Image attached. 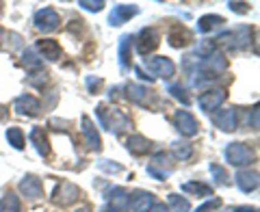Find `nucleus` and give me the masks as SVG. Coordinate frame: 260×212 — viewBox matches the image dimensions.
I'll return each instance as SVG.
<instances>
[{"mask_svg":"<svg viewBox=\"0 0 260 212\" xmlns=\"http://www.w3.org/2000/svg\"><path fill=\"white\" fill-rule=\"evenodd\" d=\"M95 115H98V121H100V126L107 128L109 132H113L115 136L133 128V121H130V117L126 115L124 111L115 109V106H111V109H107V106H98V109H95Z\"/></svg>","mask_w":260,"mask_h":212,"instance_id":"nucleus-1","label":"nucleus"},{"mask_svg":"<svg viewBox=\"0 0 260 212\" xmlns=\"http://www.w3.org/2000/svg\"><path fill=\"white\" fill-rule=\"evenodd\" d=\"M251 37H254V30L249 26H239L234 30H225L219 35V44H225L230 50H243L251 44Z\"/></svg>","mask_w":260,"mask_h":212,"instance_id":"nucleus-2","label":"nucleus"},{"mask_svg":"<svg viewBox=\"0 0 260 212\" xmlns=\"http://www.w3.org/2000/svg\"><path fill=\"white\" fill-rule=\"evenodd\" d=\"M254 158H256V154H254V150L249 148V145H245V143H230L225 148V160L230 162L232 167H247V165H251L254 162Z\"/></svg>","mask_w":260,"mask_h":212,"instance_id":"nucleus-3","label":"nucleus"},{"mask_svg":"<svg viewBox=\"0 0 260 212\" xmlns=\"http://www.w3.org/2000/svg\"><path fill=\"white\" fill-rule=\"evenodd\" d=\"M32 24H35V28L42 30V32H52V30L59 28L61 18H59V13H56L52 7H44V9H39V11L35 13V18H32Z\"/></svg>","mask_w":260,"mask_h":212,"instance_id":"nucleus-4","label":"nucleus"},{"mask_svg":"<svg viewBox=\"0 0 260 212\" xmlns=\"http://www.w3.org/2000/svg\"><path fill=\"white\" fill-rule=\"evenodd\" d=\"M145 67H148L154 76L165 78V80L174 78V74H176V65L172 59H167V56H152V59H145Z\"/></svg>","mask_w":260,"mask_h":212,"instance_id":"nucleus-5","label":"nucleus"},{"mask_svg":"<svg viewBox=\"0 0 260 212\" xmlns=\"http://www.w3.org/2000/svg\"><path fill=\"white\" fill-rule=\"evenodd\" d=\"M80 197V189L76 184H72V182H61V184H56V189L52 193V201L56 203V206H72L76 199Z\"/></svg>","mask_w":260,"mask_h":212,"instance_id":"nucleus-6","label":"nucleus"},{"mask_svg":"<svg viewBox=\"0 0 260 212\" xmlns=\"http://www.w3.org/2000/svg\"><path fill=\"white\" fill-rule=\"evenodd\" d=\"M158 42H160L158 30L148 26V28H143L139 35H137V50H139L141 56H148L158 48Z\"/></svg>","mask_w":260,"mask_h":212,"instance_id":"nucleus-7","label":"nucleus"},{"mask_svg":"<svg viewBox=\"0 0 260 212\" xmlns=\"http://www.w3.org/2000/svg\"><path fill=\"white\" fill-rule=\"evenodd\" d=\"M174 126L182 136H195L200 132L198 119H195L189 111H176L174 113Z\"/></svg>","mask_w":260,"mask_h":212,"instance_id":"nucleus-8","label":"nucleus"},{"mask_svg":"<svg viewBox=\"0 0 260 212\" xmlns=\"http://www.w3.org/2000/svg\"><path fill=\"white\" fill-rule=\"evenodd\" d=\"M225 102V91L223 89H208L198 97V104L204 113H213Z\"/></svg>","mask_w":260,"mask_h":212,"instance_id":"nucleus-9","label":"nucleus"},{"mask_svg":"<svg viewBox=\"0 0 260 212\" xmlns=\"http://www.w3.org/2000/svg\"><path fill=\"white\" fill-rule=\"evenodd\" d=\"M13 109L18 115H26V117H37L39 113H42V104L35 95H20L15 97L13 102Z\"/></svg>","mask_w":260,"mask_h":212,"instance_id":"nucleus-10","label":"nucleus"},{"mask_svg":"<svg viewBox=\"0 0 260 212\" xmlns=\"http://www.w3.org/2000/svg\"><path fill=\"white\" fill-rule=\"evenodd\" d=\"M20 193L24 195V197L32 199V201L42 199L44 197V184H42V180H39L37 175L28 173V175H24L20 180Z\"/></svg>","mask_w":260,"mask_h":212,"instance_id":"nucleus-11","label":"nucleus"},{"mask_svg":"<svg viewBox=\"0 0 260 212\" xmlns=\"http://www.w3.org/2000/svg\"><path fill=\"white\" fill-rule=\"evenodd\" d=\"M152 91H148L143 85H137V83H128L126 85V97L130 102L139 104V106H152L154 104V95H150Z\"/></svg>","mask_w":260,"mask_h":212,"instance_id":"nucleus-12","label":"nucleus"},{"mask_svg":"<svg viewBox=\"0 0 260 212\" xmlns=\"http://www.w3.org/2000/svg\"><path fill=\"white\" fill-rule=\"evenodd\" d=\"M80 126H83V136H85V141L89 145V150L100 152L102 150V138H100V134H98L93 121L89 119L87 115H83V117H80Z\"/></svg>","mask_w":260,"mask_h":212,"instance_id":"nucleus-13","label":"nucleus"},{"mask_svg":"<svg viewBox=\"0 0 260 212\" xmlns=\"http://www.w3.org/2000/svg\"><path fill=\"white\" fill-rule=\"evenodd\" d=\"M137 13H139V7L137 5H117V7H113L109 22H111V26H121L130 18H135Z\"/></svg>","mask_w":260,"mask_h":212,"instance_id":"nucleus-14","label":"nucleus"},{"mask_svg":"<svg viewBox=\"0 0 260 212\" xmlns=\"http://www.w3.org/2000/svg\"><path fill=\"white\" fill-rule=\"evenodd\" d=\"M234 180H237V186L243 193H254L258 189V171L256 169H241Z\"/></svg>","mask_w":260,"mask_h":212,"instance_id":"nucleus-15","label":"nucleus"},{"mask_svg":"<svg viewBox=\"0 0 260 212\" xmlns=\"http://www.w3.org/2000/svg\"><path fill=\"white\" fill-rule=\"evenodd\" d=\"M215 126L221 130V132H234V130L239 128V115H237V111H234V109H228V111L217 113Z\"/></svg>","mask_w":260,"mask_h":212,"instance_id":"nucleus-16","label":"nucleus"},{"mask_svg":"<svg viewBox=\"0 0 260 212\" xmlns=\"http://www.w3.org/2000/svg\"><path fill=\"white\" fill-rule=\"evenodd\" d=\"M35 52H39L48 61H59L61 59V46L54 39H39L35 44Z\"/></svg>","mask_w":260,"mask_h":212,"instance_id":"nucleus-17","label":"nucleus"},{"mask_svg":"<svg viewBox=\"0 0 260 212\" xmlns=\"http://www.w3.org/2000/svg\"><path fill=\"white\" fill-rule=\"evenodd\" d=\"M28 138H30V143L35 145V150H37L39 156H44V158L50 156V141H48L44 128H32Z\"/></svg>","mask_w":260,"mask_h":212,"instance_id":"nucleus-18","label":"nucleus"},{"mask_svg":"<svg viewBox=\"0 0 260 212\" xmlns=\"http://www.w3.org/2000/svg\"><path fill=\"white\" fill-rule=\"evenodd\" d=\"M154 206V195L148 191H135L130 197V208L133 212H148Z\"/></svg>","mask_w":260,"mask_h":212,"instance_id":"nucleus-19","label":"nucleus"},{"mask_svg":"<svg viewBox=\"0 0 260 212\" xmlns=\"http://www.w3.org/2000/svg\"><path fill=\"white\" fill-rule=\"evenodd\" d=\"M150 148H152V143L143 134H133L126 138V150L133 154V156H143V154L150 152Z\"/></svg>","mask_w":260,"mask_h":212,"instance_id":"nucleus-20","label":"nucleus"},{"mask_svg":"<svg viewBox=\"0 0 260 212\" xmlns=\"http://www.w3.org/2000/svg\"><path fill=\"white\" fill-rule=\"evenodd\" d=\"M119 65L121 69H130L133 65V37L121 35L119 39Z\"/></svg>","mask_w":260,"mask_h":212,"instance_id":"nucleus-21","label":"nucleus"},{"mask_svg":"<svg viewBox=\"0 0 260 212\" xmlns=\"http://www.w3.org/2000/svg\"><path fill=\"white\" fill-rule=\"evenodd\" d=\"M167 39H169V46L172 48H184V46H189V42H191V32L178 24V26H174L172 30H169Z\"/></svg>","mask_w":260,"mask_h":212,"instance_id":"nucleus-22","label":"nucleus"},{"mask_svg":"<svg viewBox=\"0 0 260 212\" xmlns=\"http://www.w3.org/2000/svg\"><path fill=\"white\" fill-rule=\"evenodd\" d=\"M109 206H113L117 212H126L130 208V195L126 189H121V186H117V189L111 191V203Z\"/></svg>","mask_w":260,"mask_h":212,"instance_id":"nucleus-23","label":"nucleus"},{"mask_svg":"<svg viewBox=\"0 0 260 212\" xmlns=\"http://www.w3.org/2000/svg\"><path fill=\"white\" fill-rule=\"evenodd\" d=\"M22 65L28 72H42L44 69V63L39 61V56H37V52L32 50V48H26V50L22 52Z\"/></svg>","mask_w":260,"mask_h":212,"instance_id":"nucleus-24","label":"nucleus"},{"mask_svg":"<svg viewBox=\"0 0 260 212\" xmlns=\"http://www.w3.org/2000/svg\"><path fill=\"white\" fill-rule=\"evenodd\" d=\"M180 189L182 193H191V195H198V197H213V189L202 182H184Z\"/></svg>","mask_w":260,"mask_h":212,"instance_id":"nucleus-25","label":"nucleus"},{"mask_svg":"<svg viewBox=\"0 0 260 212\" xmlns=\"http://www.w3.org/2000/svg\"><path fill=\"white\" fill-rule=\"evenodd\" d=\"M219 24H225V20L221 18V15H215V13L202 15L200 22H198V30H200V32H210V30H215Z\"/></svg>","mask_w":260,"mask_h":212,"instance_id":"nucleus-26","label":"nucleus"},{"mask_svg":"<svg viewBox=\"0 0 260 212\" xmlns=\"http://www.w3.org/2000/svg\"><path fill=\"white\" fill-rule=\"evenodd\" d=\"M22 203L20 197L15 193H5L3 199H0V212H20Z\"/></svg>","mask_w":260,"mask_h":212,"instance_id":"nucleus-27","label":"nucleus"},{"mask_svg":"<svg viewBox=\"0 0 260 212\" xmlns=\"http://www.w3.org/2000/svg\"><path fill=\"white\" fill-rule=\"evenodd\" d=\"M7 141H9L11 148L15 150H24V132H22V128H7Z\"/></svg>","mask_w":260,"mask_h":212,"instance_id":"nucleus-28","label":"nucleus"},{"mask_svg":"<svg viewBox=\"0 0 260 212\" xmlns=\"http://www.w3.org/2000/svg\"><path fill=\"white\" fill-rule=\"evenodd\" d=\"M172 152H174V156L178 160H189L193 156V145L186 143V141H178V143H174Z\"/></svg>","mask_w":260,"mask_h":212,"instance_id":"nucleus-29","label":"nucleus"},{"mask_svg":"<svg viewBox=\"0 0 260 212\" xmlns=\"http://www.w3.org/2000/svg\"><path fill=\"white\" fill-rule=\"evenodd\" d=\"M167 197H169V206H172L174 212H191V203L186 199H182L180 195L172 193V195H167Z\"/></svg>","mask_w":260,"mask_h":212,"instance_id":"nucleus-30","label":"nucleus"},{"mask_svg":"<svg viewBox=\"0 0 260 212\" xmlns=\"http://www.w3.org/2000/svg\"><path fill=\"white\" fill-rule=\"evenodd\" d=\"M210 173L215 175V180L221 184V186H228V184H230V175L225 173V169H223V167H219V165H215V162H213V165H210Z\"/></svg>","mask_w":260,"mask_h":212,"instance_id":"nucleus-31","label":"nucleus"},{"mask_svg":"<svg viewBox=\"0 0 260 212\" xmlns=\"http://www.w3.org/2000/svg\"><path fill=\"white\" fill-rule=\"evenodd\" d=\"M78 7H83L87 11H102L104 9V0H80Z\"/></svg>","mask_w":260,"mask_h":212,"instance_id":"nucleus-32","label":"nucleus"},{"mask_svg":"<svg viewBox=\"0 0 260 212\" xmlns=\"http://www.w3.org/2000/svg\"><path fill=\"white\" fill-rule=\"evenodd\" d=\"M169 93H172V95L176 97V100H180L184 106L189 104V95H186V91H184V89H182L180 85H172V87H169Z\"/></svg>","mask_w":260,"mask_h":212,"instance_id":"nucleus-33","label":"nucleus"},{"mask_svg":"<svg viewBox=\"0 0 260 212\" xmlns=\"http://www.w3.org/2000/svg\"><path fill=\"white\" fill-rule=\"evenodd\" d=\"M98 167H100L102 171H107V173H121V165H117V162L111 165V160H100Z\"/></svg>","mask_w":260,"mask_h":212,"instance_id":"nucleus-34","label":"nucleus"},{"mask_svg":"<svg viewBox=\"0 0 260 212\" xmlns=\"http://www.w3.org/2000/svg\"><path fill=\"white\" fill-rule=\"evenodd\" d=\"M219 206H221V199H219V197H213V199H208L206 203H202V206L195 210V212H210L213 208H219Z\"/></svg>","mask_w":260,"mask_h":212,"instance_id":"nucleus-35","label":"nucleus"},{"mask_svg":"<svg viewBox=\"0 0 260 212\" xmlns=\"http://www.w3.org/2000/svg\"><path fill=\"white\" fill-rule=\"evenodd\" d=\"M148 173H150V175H154L156 180H165V178L169 175V171H158L156 167H152V165H150V167H148Z\"/></svg>","mask_w":260,"mask_h":212,"instance_id":"nucleus-36","label":"nucleus"},{"mask_svg":"<svg viewBox=\"0 0 260 212\" xmlns=\"http://www.w3.org/2000/svg\"><path fill=\"white\" fill-rule=\"evenodd\" d=\"M228 7H230L232 11H237V13H247L249 11V5L247 3H230Z\"/></svg>","mask_w":260,"mask_h":212,"instance_id":"nucleus-37","label":"nucleus"},{"mask_svg":"<svg viewBox=\"0 0 260 212\" xmlns=\"http://www.w3.org/2000/svg\"><path fill=\"white\" fill-rule=\"evenodd\" d=\"M249 124L254 130H258V106H254V113L249 115Z\"/></svg>","mask_w":260,"mask_h":212,"instance_id":"nucleus-38","label":"nucleus"},{"mask_svg":"<svg viewBox=\"0 0 260 212\" xmlns=\"http://www.w3.org/2000/svg\"><path fill=\"white\" fill-rule=\"evenodd\" d=\"M148 212H169V208L165 206V203H154Z\"/></svg>","mask_w":260,"mask_h":212,"instance_id":"nucleus-39","label":"nucleus"},{"mask_svg":"<svg viewBox=\"0 0 260 212\" xmlns=\"http://www.w3.org/2000/svg\"><path fill=\"white\" fill-rule=\"evenodd\" d=\"M87 85H89V89H98V87L102 85V80L100 78H95V80L93 78H87Z\"/></svg>","mask_w":260,"mask_h":212,"instance_id":"nucleus-40","label":"nucleus"},{"mask_svg":"<svg viewBox=\"0 0 260 212\" xmlns=\"http://www.w3.org/2000/svg\"><path fill=\"white\" fill-rule=\"evenodd\" d=\"M137 76H139L141 80H148V83H152V80H154L152 76H148V74H145V72H143L141 67H137Z\"/></svg>","mask_w":260,"mask_h":212,"instance_id":"nucleus-41","label":"nucleus"},{"mask_svg":"<svg viewBox=\"0 0 260 212\" xmlns=\"http://www.w3.org/2000/svg\"><path fill=\"white\" fill-rule=\"evenodd\" d=\"M230 212H258L256 208H251V206H239V208H234Z\"/></svg>","mask_w":260,"mask_h":212,"instance_id":"nucleus-42","label":"nucleus"},{"mask_svg":"<svg viewBox=\"0 0 260 212\" xmlns=\"http://www.w3.org/2000/svg\"><path fill=\"white\" fill-rule=\"evenodd\" d=\"M100 212H117V210H115V208H113V206H109V203H107V206H104V208H102Z\"/></svg>","mask_w":260,"mask_h":212,"instance_id":"nucleus-43","label":"nucleus"},{"mask_svg":"<svg viewBox=\"0 0 260 212\" xmlns=\"http://www.w3.org/2000/svg\"><path fill=\"white\" fill-rule=\"evenodd\" d=\"M74 212H91V208H89V206H80V208L74 210Z\"/></svg>","mask_w":260,"mask_h":212,"instance_id":"nucleus-44","label":"nucleus"},{"mask_svg":"<svg viewBox=\"0 0 260 212\" xmlns=\"http://www.w3.org/2000/svg\"><path fill=\"white\" fill-rule=\"evenodd\" d=\"M3 37H5V30L0 28V46H3Z\"/></svg>","mask_w":260,"mask_h":212,"instance_id":"nucleus-45","label":"nucleus"}]
</instances>
